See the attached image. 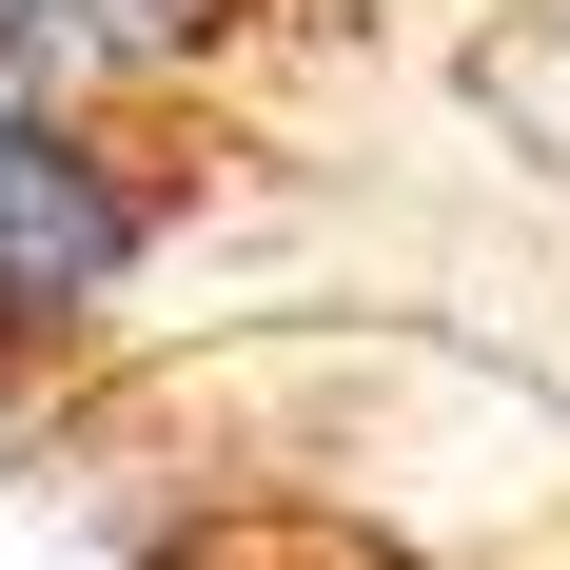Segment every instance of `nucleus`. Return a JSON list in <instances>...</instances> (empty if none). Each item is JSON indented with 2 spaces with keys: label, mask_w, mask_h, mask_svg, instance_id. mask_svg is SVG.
<instances>
[{
  "label": "nucleus",
  "mask_w": 570,
  "mask_h": 570,
  "mask_svg": "<svg viewBox=\"0 0 570 570\" xmlns=\"http://www.w3.org/2000/svg\"><path fill=\"white\" fill-rule=\"evenodd\" d=\"M177 177L118 138V118H59V99H0V374H40V354H79L138 295V256H158Z\"/></svg>",
  "instance_id": "1"
}]
</instances>
